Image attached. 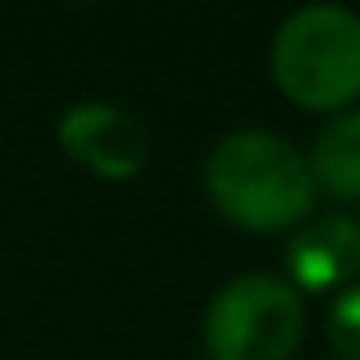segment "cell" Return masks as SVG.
<instances>
[{
  "label": "cell",
  "mask_w": 360,
  "mask_h": 360,
  "mask_svg": "<svg viewBox=\"0 0 360 360\" xmlns=\"http://www.w3.org/2000/svg\"><path fill=\"white\" fill-rule=\"evenodd\" d=\"M306 342V297L283 274H238L201 315L210 360H292Z\"/></svg>",
  "instance_id": "cell-3"
},
{
  "label": "cell",
  "mask_w": 360,
  "mask_h": 360,
  "mask_svg": "<svg viewBox=\"0 0 360 360\" xmlns=\"http://www.w3.org/2000/svg\"><path fill=\"white\" fill-rule=\"evenodd\" d=\"M306 160H310V178H315L319 196H328L338 205L360 201V105L328 115L319 123Z\"/></svg>",
  "instance_id": "cell-6"
},
{
  "label": "cell",
  "mask_w": 360,
  "mask_h": 360,
  "mask_svg": "<svg viewBox=\"0 0 360 360\" xmlns=\"http://www.w3.org/2000/svg\"><path fill=\"white\" fill-rule=\"evenodd\" d=\"M60 150L105 183H128L150 160V132L132 110L110 101H78L55 123Z\"/></svg>",
  "instance_id": "cell-4"
},
{
  "label": "cell",
  "mask_w": 360,
  "mask_h": 360,
  "mask_svg": "<svg viewBox=\"0 0 360 360\" xmlns=\"http://www.w3.org/2000/svg\"><path fill=\"white\" fill-rule=\"evenodd\" d=\"M283 278L301 297H324L360 283V219L347 210L310 214L297 233H288V255H283Z\"/></svg>",
  "instance_id": "cell-5"
},
{
  "label": "cell",
  "mask_w": 360,
  "mask_h": 360,
  "mask_svg": "<svg viewBox=\"0 0 360 360\" xmlns=\"http://www.w3.org/2000/svg\"><path fill=\"white\" fill-rule=\"evenodd\" d=\"M201 183L214 210L255 238L297 233L319 201L306 150L274 128L224 132L205 155Z\"/></svg>",
  "instance_id": "cell-1"
},
{
  "label": "cell",
  "mask_w": 360,
  "mask_h": 360,
  "mask_svg": "<svg viewBox=\"0 0 360 360\" xmlns=\"http://www.w3.org/2000/svg\"><path fill=\"white\" fill-rule=\"evenodd\" d=\"M328 360H338V356H328Z\"/></svg>",
  "instance_id": "cell-8"
},
{
  "label": "cell",
  "mask_w": 360,
  "mask_h": 360,
  "mask_svg": "<svg viewBox=\"0 0 360 360\" xmlns=\"http://www.w3.org/2000/svg\"><path fill=\"white\" fill-rule=\"evenodd\" d=\"M324 333L338 360H360V283L342 288L324 310Z\"/></svg>",
  "instance_id": "cell-7"
},
{
  "label": "cell",
  "mask_w": 360,
  "mask_h": 360,
  "mask_svg": "<svg viewBox=\"0 0 360 360\" xmlns=\"http://www.w3.org/2000/svg\"><path fill=\"white\" fill-rule=\"evenodd\" d=\"M269 78L297 110L342 115L360 105V14L352 5H301L274 27Z\"/></svg>",
  "instance_id": "cell-2"
}]
</instances>
